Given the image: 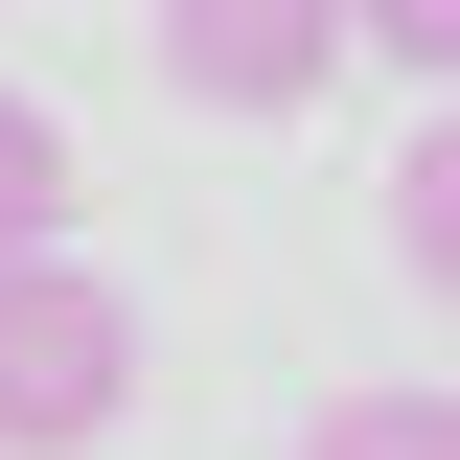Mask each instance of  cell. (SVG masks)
Masks as SVG:
<instances>
[{
    "instance_id": "obj_1",
    "label": "cell",
    "mask_w": 460,
    "mask_h": 460,
    "mask_svg": "<svg viewBox=\"0 0 460 460\" xmlns=\"http://www.w3.org/2000/svg\"><path fill=\"white\" fill-rule=\"evenodd\" d=\"M138 414V299L93 253H0V460H93Z\"/></svg>"
},
{
    "instance_id": "obj_6",
    "label": "cell",
    "mask_w": 460,
    "mask_h": 460,
    "mask_svg": "<svg viewBox=\"0 0 460 460\" xmlns=\"http://www.w3.org/2000/svg\"><path fill=\"white\" fill-rule=\"evenodd\" d=\"M345 47H392V69H460V0H345Z\"/></svg>"
},
{
    "instance_id": "obj_4",
    "label": "cell",
    "mask_w": 460,
    "mask_h": 460,
    "mask_svg": "<svg viewBox=\"0 0 460 460\" xmlns=\"http://www.w3.org/2000/svg\"><path fill=\"white\" fill-rule=\"evenodd\" d=\"M392 253H414V299H460V115L392 162Z\"/></svg>"
},
{
    "instance_id": "obj_3",
    "label": "cell",
    "mask_w": 460,
    "mask_h": 460,
    "mask_svg": "<svg viewBox=\"0 0 460 460\" xmlns=\"http://www.w3.org/2000/svg\"><path fill=\"white\" fill-rule=\"evenodd\" d=\"M0 253H69V138H47V93H0Z\"/></svg>"
},
{
    "instance_id": "obj_5",
    "label": "cell",
    "mask_w": 460,
    "mask_h": 460,
    "mask_svg": "<svg viewBox=\"0 0 460 460\" xmlns=\"http://www.w3.org/2000/svg\"><path fill=\"white\" fill-rule=\"evenodd\" d=\"M299 460H460V392H345L299 414Z\"/></svg>"
},
{
    "instance_id": "obj_2",
    "label": "cell",
    "mask_w": 460,
    "mask_h": 460,
    "mask_svg": "<svg viewBox=\"0 0 460 460\" xmlns=\"http://www.w3.org/2000/svg\"><path fill=\"white\" fill-rule=\"evenodd\" d=\"M345 69V0H162V93L184 115H299Z\"/></svg>"
}]
</instances>
